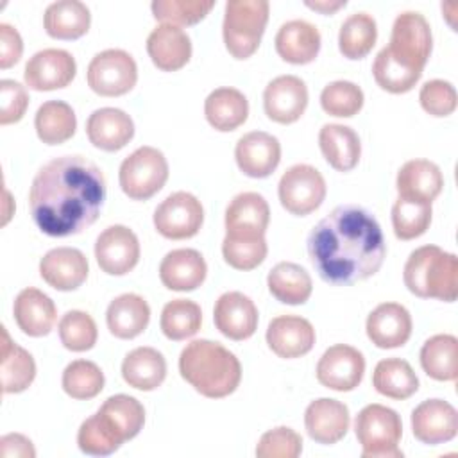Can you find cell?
<instances>
[{"label": "cell", "mask_w": 458, "mask_h": 458, "mask_svg": "<svg viewBox=\"0 0 458 458\" xmlns=\"http://www.w3.org/2000/svg\"><path fill=\"white\" fill-rule=\"evenodd\" d=\"M106 177L88 157L59 156L34 175L29 209L38 229L64 238L93 225L106 200Z\"/></svg>", "instance_id": "cell-1"}, {"label": "cell", "mask_w": 458, "mask_h": 458, "mask_svg": "<svg viewBox=\"0 0 458 458\" xmlns=\"http://www.w3.org/2000/svg\"><path fill=\"white\" fill-rule=\"evenodd\" d=\"M306 247L320 279L335 286L369 279L386 256L381 225L358 204L336 206L313 225Z\"/></svg>", "instance_id": "cell-2"}, {"label": "cell", "mask_w": 458, "mask_h": 458, "mask_svg": "<svg viewBox=\"0 0 458 458\" xmlns=\"http://www.w3.org/2000/svg\"><path fill=\"white\" fill-rule=\"evenodd\" d=\"M179 372L186 383L209 399L231 395L242 381V365L234 352L208 338L186 344L179 356Z\"/></svg>", "instance_id": "cell-3"}, {"label": "cell", "mask_w": 458, "mask_h": 458, "mask_svg": "<svg viewBox=\"0 0 458 458\" xmlns=\"http://www.w3.org/2000/svg\"><path fill=\"white\" fill-rule=\"evenodd\" d=\"M406 288L420 299L454 302L458 295V258L438 245L415 249L403 270Z\"/></svg>", "instance_id": "cell-4"}, {"label": "cell", "mask_w": 458, "mask_h": 458, "mask_svg": "<svg viewBox=\"0 0 458 458\" xmlns=\"http://www.w3.org/2000/svg\"><path fill=\"white\" fill-rule=\"evenodd\" d=\"M270 4L267 0H229L224 11L222 36L234 59L250 57L263 38Z\"/></svg>", "instance_id": "cell-5"}, {"label": "cell", "mask_w": 458, "mask_h": 458, "mask_svg": "<svg viewBox=\"0 0 458 458\" xmlns=\"http://www.w3.org/2000/svg\"><path fill=\"white\" fill-rule=\"evenodd\" d=\"M354 433L361 445L363 458H401L399 442L403 422L395 410L372 403L360 410L354 420Z\"/></svg>", "instance_id": "cell-6"}, {"label": "cell", "mask_w": 458, "mask_h": 458, "mask_svg": "<svg viewBox=\"0 0 458 458\" xmlns=\"http://www.w3.org/2000/svg\"><path fill=\"white\" fill-rule=\"evenodd\" d=\"M385 50L401 66L422 73L433 50L431 27L424 14L419 11L399 13Z\"/></svg>", "instance_id": "cell-7"}, {"label": "cell", "mask_w": 458, "mask_h": 458, "mask_svg": "<svg viewBox=\"0 0 458 458\" xmlns=\"http://www.w3.org/2000/svg\"><path fill=\"white\" fill-rule=\"evenodd\" d=\"M168 174L165 154L156 147L143 145L122 161L118 181L129 199L148 200L165 186Z\"/></svg>", "instance_id": "cell-8"}, {"label": "cell", "mask_w": 458, "mask_h": 458, "mask_svg": "<svg viewBox=\"0 0 458 458\" xmlns=\"http://www.w3.org/2000/svg\"><path fill=\"white\" fill-rule=\"evenodd\" d=\"M88 86L100 97H120L138 82V64L122 48H107L93 55L86 70Z\"/></svg>", "instance_id": "cell-9"}, {"label": "cell", "mask_w": 458, "mask_h": 458, "mask_svg": "<svg viewBox=\"0 0 458 458\" xmlns=\"http://www.w3.org/2000/svg\"><path fill=\"white\" fill-rule=\"evenodd\" d=\"M327 193L322 174L311 165H293L279 179L277 195L281 206L295 215L306 216L320 208Z\"/></svg>", "instance_id": "cell-10"}, {"label": "cell", "mask_w": 458, "mask_h": 458, "mask_svg": "<svg viewBox=\"0 0 458 458\" xmlns=\"http://www.w3.org/2000/svg\"><path fill=\"white\" fill-rule=\"evenodd\" d=\"M156 231L168 240L193 238L204 222V208L190 191L170 193L154 211Z\"/></svg>", "instance_id": "cell-11"}, {"label": "cell", "mask_w": 458, "mask_h": 458, "mask_svg": "<svg viewBox=\"0 0 458 458\" xmlns=\"http://www.w3.org/2000/svg\"><path fill=\"white\" fill-rule=\"evenodd\" d=\"M315 372L322 386L336 392H351L363 379L365 358L352 345L335 344L324 351Z\"/></svg>", "instance_id": "cell-12"}, {"label": "cell", "mask_w": 458, "mask_h": 458, "mask_svg": "<svg viewBox=\"0 0 458 458\" xmlns=\"http://www.w3.org/2000/svg\"><path fill=\"white\" fill-rule=\"evenodd\" d=\"M95 258L100 270L109 276L129 274L140 261L138 236L127 225H109L95 242Z\"/></svg>", "instance_id": "cell-13"}, {"label": "cell", "mask_w": 458, "mask_h": 458, "mask_svg": "<svg viewBox=\"0 0 458 458\" xmlns=\"http://www.w3.org/2000/svg\"><path fill=\"white\" fill-rule=\"evenodd\" d=\"M77 73L75 57L63 48H43L25 64V84L34 91L66 88Z\"/></svg>", "instance_id": "cell-14"}, {"label": "cell", "mask_w": 458, "mask_h": 458, "mask_svg": "<svg viewBox=\"0 0 458 458\" xmlns=\"http://www.w3.org/2000/svg\"><path fill=\"white\" fill-rule=\"evenodd\" d=\"M308 107L306 82L297 75H279L272 79L263 91L265 114L277 123L297 122Z\"/></svg>", "instance_id": "cell-15"}, {"label": "cell", "mask_w": 458, "mask_h": 458, "mask_svg": "<svg viewBox=\"0 0 458 458\" xmlns=\"http://www.w3.org/2000/svg\"><path fill=\"white\" fill-rule=\"evenodd\" d=\"M411 431L428 445L449 442L458 433V411L444 399H426L411 411Z\"/></svg>", "instance_id": "cell-16"}, {"label": "cell", "mask_w": 458, "mask_h": 458, "mask_svg": "<svg viewBox=\"0 0 458 458\" xmlns=\"http://www.w3.org/2000/svg\"><path fill=\"white\" fill-rule=\"evenodd\" d=\"M267 344L274 354L293 360L308 354L315 345V327L299 315H279L268 322Z\"/></svg>", "instance_id": "cell-17"}, {"label": "cell", "mask_w": 458, "mask_h": 458, "mask_svg": "<svg viewBox=\"0 0 458 458\" xmlns=\"http://www.w3.org/2000/svg\"><path fill=\"white\" fill-rule=\"evenodd\" d=\"M216 329L231 340H247L258 329V308L254 301L242 292L222 293L213 308Z\"/></svg>", "instance_id": "cell-18"}, {"label": "cell", "mask_w": 458, "mask_h": 458, "mask_svg": "<svg viewBox=\"0 0 458 458\" xmlns=\"http://www.w3.org/2000/svg\"><path fill=\"white\" fill-rule=\"evenodd\" d=\"M234 159L245 175L268 177L281 161V143L265 131H250L236 141Z\"/></svg>", "instance_id": "cell-19"}, {"label": "cell", "mask_w": 458, "mask_h": 458, "mask_svg": "<svg viewBox=\"0 0 458 458\" xmlns=\"http://www.w3.org/2000/svg\"><path fill=\"white\" fill-rule=\"evenodd\" d=\"M411 315L399 302H381L367 317L365 331L369 340L379 349H395L411 336Z\"/></svg>", "instance_id": "cell-20"}, {"label": "cell", "mask_w": 458, "mask_h": 458, "mask_svg": "<svg viewBox=\"0 0 458 458\" xmlns=\"http://www.w3.org/2000/svg\"><path fill=\"white\" fill-rule=\"evenodd\" d=\"M88 272V258L75 247H55L39 261L41 279L59 292L79 288L86 281Z\"/></svg>", "instance_id": "cell-21"}, {"label": "cell", "mask_w": 458, "mask_h": 458, "mask_svg": "<svg viewBox=\"0 0 458 458\" xmlns=\"http://www.w3.org/2000/svg\"><path fill=\"white\" fill-rule=\"evenodd\" d=\"M351 424L349 408L336 399L320 397L308 404L304 411V426L311 440L331 445L340 442Z\"/></svg>", "instance_id": "cell-22"}, {"label": "cell", "mask_w": 458, "mask_h": 458, "mask_svg": "<svg viewBox=\"0 0 458 458\" xmlns=\"http://www.w3.org/2000/svg\"><path fill=\"white\" fill-rule=\"evenodd\" d=\"M147 52L156 68L163 72L181 70L191 57V39L177 25L159 23L147 38Z\"/></svg>", "instance_id": "cell-23"}, {"label": "cell", "mask_w": 458, "mask_h": 458, "mask_svg": "<svg viewBox=\"0 0 458 458\" xmlns=\"http://www.w3.org/2000/svg\"><path fill=\"white\" fill-rule=\"evenodd\" d=\"M86 134L93 147L106 152H116L132 140L134 122L123 109L100 107L89 114Z\"/></svg>", "instance_id": "cell-24"}, {"label": "cell", "mask_w": 458, "mask_h": 458, "mask_svg": "<svg viewBox=\"0 0 458 458\" xmlns=\"http://www.w3.org/2000/svg\"><path fill=\"white\" fill-rule=\"evenodd\" d=\"M206 274V259L195 249H174L159 263V279L174 292L197 290L204 283Z\"/></svg>", "instance_id": "cell-25"}, {"label": "cell", "mask_w": 458, "mask_h": 458, "mask_svg": "<svg viewBox=\"0 0 458 458\" xmlns=\"http://www.w3.org/2000/svg\"><path fill=\"white\" fill-rule=\"evenodd\" d=\"M320 32L317 25L308 20H288L276 34V52L279 57L292 64L311 63L320 50Z\"/></svg>", "instance_id": "cell-26"}, {"label": "cell", "mask_w": 458, "mask_h": 458, "mask_svg": "<svg viewBox=\"0 0 458 458\" xmlns=\"http://www.w3.org/2000/svg\"><path fill=\"white\" fill-rule=\"evenodd\" d=\"M270 222V208L261 193L242 191L225 209V234L265 236Z\"/></svg>", "instance_id": "cell-27"}, {"label": "cell", "mask_w": 458, "mask_h": 458, "mask_svg": "<svg viewBox=\"0 0 458 458\" xmlns=\"http://www.w3.org/2000/svg\"><path fill=\"white\" fill-rule=\"evenodd\" d=\"M13 313L18 327L34 338L48 335L57 320V308L54 301L34 286L23 288L16 295Z\"/></svg>", "instance_id": "cell-28"}, {"label": "cell", "mask_w": 458, "mask_h": 458, "mask_svg": "<svg viewBox=\"0 0 458 458\" xmlns=\"http://www.w3.org/2000/svg\"><path fill=\"white\" fill-rule=\"evenodd\" d=\"M395 186L399 197L433 202L444 188V175L429 159H410L399 168Z\"/></svg>", "instance_id": "cell-29"}, {"label": "cell", "mask_w": 458, "mask_h": 458, "mask_svg": "<svg viewBox=\"0 0 458 458\" xmlns=\"http://www.w3.org/2000/svg\"><path fill=\"white\" fill-rule=\"evenodd\" d=\"M106 322L113 336L122 340L136 338L150 322V306L138 293H122L109 302Z\"/></svg>", "instance_id": "cell-30"}, {"label": "cell", "mask_w": 458, "mask_h": 458, "mask_svg": "<svg viewBox=\"0 0 458 458\" xmlns=\"http://www.w3.org/2000/svg\"><path fill=\"white\" fill-rule=\"evenodd\" d=\"M36 377V361L32 354L14 344L2 326L0 344V381L4 394H20L27 390Z\"/></svg>", "instance_id": "cell-31"}, {"label": "cell", "mask_w": 458, "mask_h": 458, "mask_svg": "<svg viewBox=\"0 0 458 458\" xmlns=\"http://www.w3.org/2000/svg\"><path fill=\"white\" fill-rule=\"evenodd\" d=\"M318 147L324 159L338 172H351L361 156L360 136L342 123H326L318 132Z\"/></svg>", "instance_id": "cell-32"}, {"label": "cell", "mask_w": 458, "mask_h": 458, "mask_svg": "<svg viewBox=\"0 0 458 458\" xmlns=\"http://www.w3.org/2000/svg\"><path fill=\"white\" fill-rule=\"evenodd\" d=\"M204 114L213 129L229 132L245 123L249 116V100L240 89L222 86L206 97Z\"/></svg>", "instance_id": "cell-33"}, {"label": "cell", "mask_w": 458, "mask_h": 458, "mask_svg": "<svg viewBox=\"0 0 458 458\" xmlns=\"http://www.w3.org/2000/svg\"><path fill=\"white\" fill-rule=\"evenodd\" d=\"M122 377L136 390H156L166 377V360L154 347H136L122 361Z\"/></svg>", "instance_id": "cell-34"}, {"label": "cell", "mask_w": 458, "mask_h": 458, "mask_svg": "<svg viewBox=\"0 0 458 458\" xmlns=\"http://www.w3.org/2000/svg\"><path fill=\"white\" fill-rule=\"evenodd\" d=\"M91 13L81 0L52 2L43 14V27L50 38L77 39L89 30Z\"/></svg>", "instance_id": "cell-35"}, {"label": "cell", "mask_w": 458, "mask_h": 458, "mask_svg": "<svg viewBox=\"0 0 458 458\" xmlns=\"http://www.w3.org/2000/svg\"><path fill=\"white\" fill-rule=\"evenodd\" d=\"M97 413L122 442L134 438L145 424L143 404L136 397L127 394H116L107 397L100 404Z\"/></svg>", "instance_id": "cell-36"}, {"label": "cell", "mask_w": 458, "mask_h": 458, "mask_svg": "<svg viewBox=\"0 0 458 458\" xmlns=\"http://www.w3.org/2000/svg\"><path fill=\"white\" fill-rule=\"evenodd\" d=\"M268 292L283 304H304L311 292L313 281L306 268L293 261H281L267 276Z\"/></svg>", "instance_id": "cell-37"}, {"label": "cell", "mask_w": 458, "mask_h": 458, "mask_svg": "<svg viewBox=\"0 0 458 458\" xmlns=\"http://www.w3.org/2000/svg\"><path fill=\"white\" fill-rule=\"evenodd\" d=\"M34 127L43 143L61 145L75 134L77 116L70 104L63 100H47L36 111Z\"/></svg>", "instance_id": "cell-38"}, {"label": "cell", "mask_w": 458, "mask_h": 458, "mask_svg": "<svg viewBox=\"0 0 458 458\" xmlns=\"http://www.w3.org/2000/svg\"><path fill=\"white\" fill-rule=\"evenodd\" d=\"M372 385L377 394L403 401L419 390V377L406 360L385 358L374 369Z\"/></svg>", "instance_id": "cell-39"}, {"label": "cell", "mask_w": 458, "mask_h": 458, "mask_svg": "<svg viewBox=\"0 0 458 458\" xmlns=\"http://www.w3.org/2000/svg\"><path fill=\"white\" fill-rule=\"evenodd\" d=\"M420 367L437 381H454L458 376V340L454 335H433L420 347Z\"/></svg>", "instance_id": "cell-40"}, {"label": "cell", "mask_w": 458, "mask_h": 458, "mask_svg": "<svg viewBox=\"0 0 458 458\" xmlns=\"http://www.w3.org/2000/svg\"><path fill=\"white\" fill-rule=\"evenodd\" d=\"M377 39V25L369 13H352L340 25L338 48L347 59H363Z\"/></svg>", "instance_id": "cell-41"}, {"label": "cell", "mask_w": 458, "mask_h": 458, "mask_svg": "<svg viewBox=\"0 0 458 458\" xmlns=\"http://www.w3.org/2000/svg\"><path fill=\"white\" fill-rule=\"evenodd\" d=\"M202 324V310L195 301L172 299L165 304L159 318L163 335L168 340L181 342L199 333Z\"/></svg>", "instance_id": "cell-42"}, {"label": "cell", "mask_w": 458, "mask_h": 458, "mask_svg": "<svg viewBox=\"0 0 458 458\" xmlns=\"http://www.w3.org/2000/svg\"><path fill=\"white\" fill-rule=\"evenodd\" d=\"M431 202L399 197L392 206V227L399 240H413L422 236L431 224Z\"/></svg>", "instance_id": "cell-43"}, {"label": "cell", "mask_w": 458, "mask_h": 458, "mask_svg": "<svg viewBox=\"0 0 458 458\" xmlns=\"http://www.w3.org/2000/svg\"><path fill=\"white\" fill-rule=\"evenodd\" d=\"M106 377L100 367L89 360H73L63 370L61 385L63 390L79 401H88L97 397L104 388Z\"/></svg>", "instance_id": "cell-44"}, {"label": "cell", "mask_w": 458, "mask_h": 458, "mask_svg": "<svg viewBox=\"0 0 458 458\" xmlns=\"http://www.w3.org/2000/svg\"><path fill=\"white\" fill-rule=\"evenodd\" d=\"M268 245L265 236L225 234L222 242V256L225 263L236 270H252L267 258Z\"/></svg>", "instance_id": "cell-45"}, {"label": "cell", "mask_w": 458, "mask_h": 458, "mask_svg": "<svg viewBox=\"0 0 458 458\" xmlns=\"http://www.w3.org/2000/svg\"><path fill=\"white\" fill-rule=\"evenodd\" d=\"M61 344L73 352L93 349L98 338V329L93 317L81 310L66 311L57 324Z\"/></svg>", "instance_id": "cell-46"}, {"label": "cell", "mask_w": 458, "mask_h": 458, "mask_svg": "<svg viewBox=\"0 0 458 458\" xmlns=\"http://www.w3.org/2000/svg\"><path fill=\"white\" fill-rule=\"evenodd\" d=\"M215 7V0H154L152 14L161 23L195 25L204 20Z\"/></svg>", "instance_id": "cell-47"}, {"label": "cell", "mask_w": 458, "mask_h": 458, "mask_svg": "<svg viewBox=\"0 0 458 458\" xmlns=\"http://www.w3.org/2000/svg\"><path fill=\"white\" fill-rule=\"evenodd\" d=\"M363 91L351 81H333L320 93L322 109L338 118H351L363 107Z\"/></svg>", "instance_id": "cell-48"}, {"label": "cell", "mask_w": 458, "mask_h": 458, "mask_svg": "<svg viewBox=\"0 0 458 458\" xmlns=\"http://www.w3.org/2000/svg\"><path fill=\"white\" fill-rule=\"evenodd\" d=\"M372 75L381 89L399 95L413 89L422 73L401 66L388 55V52L383 47L372 63Z\"/></svg>", "instance_id": "cell-49"}, {"label": "cell", "mask_w": 458, "mask_h": 458, "mask_svg": "<svg viewBox=\"0 0 458 458\" xmlns=\"http://www.w3.org/2000/svg\"><path fill=\"white\" fill-rule=\"evenodd\" d=\"M79 449L91 456H107L114 453L123 442L109 429L98 413L88 417L77 433Z\"/></svg>", "instance_id": "cell-50"}, {"label": "cell", "mask_w": 458, "mask_h": 458, "mask_svg": "<svg viewBox=\"0 0 458 458\" xmlns=\"http://www.w3.org/2000/svg\"><path fill=\"white\" fill-rule=\"evenodd\" d=\"M301 451L302 437L288 426L265 431L256 445L258 458H297Z\"/></svg>", "instance_id": "cell-51"}, {"label": "cell", "mask_w": 458, "mask_h": 458, "mask_svg": "<svg viewBox=\"0 0 458 458\" xmlns=\"http://www.w3.org/2000/svg\"><path fill=\"white\" fill-rule=\"evenodd\" d=\"M419 102L426 113L431 116H449L454 113L458 104V95L454 86L444 79H431L420 86Z\"/></svg>", "instance_id": "cell-52"}, {"label": "cell", "mask_w": 458, "mask_h": 458, "mask_svg": "<svg viewBox=\"0 0 458 458\" xmlns=\"http://www.w3.org/2000/svg\"><path fill=\"white\" fill-rule=\"evenodd\" d=\"M29 107V93L25 86L13 79L0 81V125L16 123Z\"/></svg>", "instance_id": "cell-53"}, {"label": "cell", "mask_w": 458, "mask_h": 458, "mask_svg": "<svg viewBox=\"0 0 458 458\" xmlns=\"http://www.w3.org/2000/svg\"><path fill=\"white\" fill-rule=\"evenodd\" d=\"M21 54L23 41L20 32L9 23H0V68H11L21 59Z\"/></svg>", "instance_id": "cell-54"}, {"label": "cell", "mask_w": 458, "mask_h": 458, "mask_svg": "<svg viewBox=\"0 0 458 458\" xmlns=\"http://www.w3.org/2000/svg\"><path fill=\"white\" fill-rule=\"evenodd\" d=\"M0 456L2 458H34L36 449L21 433H7L0 438Z\"/></svg>", "instance_id": "cell-55"}, {"label": "cell", "mask_w": 458, "mask_h": 458, "mask_svg": "<svg viewBox=\"0 0 458 458\" xmlns=\"http://www.w3.org/2000/svg\"><path fill=\"white\" fill-rule=\"evenodd\" d=\"M304 4H306V7H310V9H313V11H318V13H322V14H333V13H336L338 9H342V7L347 5L345 0H315V2L306 0Z\"/></svg>", "instance_id": "cell-56"}, {"label": "cell", "mask_w": 458, "mask_h": 458, "mask_svg": "<svg viewBox=\"0 0 458 458\" xmlns=\"http://www.w3.org/2000/svg\"><path fill=\"white\" fill-rule=\"evenodd\" d=\"M4 197H5V199H4V200H5V208H4V218H2V225H5V224L9 222V218H11V215H13V211L7 208V206H9V204H13V202H11V195H9V191H7L5 188H4Z\"/></svg>", "instance_id": "cell-57"}]
</instances>
